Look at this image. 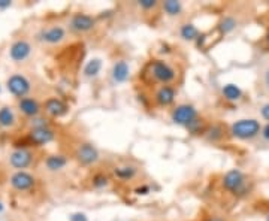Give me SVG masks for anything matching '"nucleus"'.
Masks as SVG:
<instances>
[{"instance_id": "7", "label": "nucleus", "mask_w": 269, "mask_h": 221, "mask_svg": "<svg viewBox=\"0 0 269 221\" xmlns=\"http://www.w3.org/2000/svg\"><path fill=\"white\" fill-rule=\"evenodd\" d=\"M75 160L83 166H94L99 163L101 154L99 150L90 142H83L75 150Z\"/></svg>"}, {"instance_id": "35", "label": "nucleus", "mask_w": 269, "mask_h": 221, "mask_svg": "<svg viewBox=\"0 0 269 221\" xmlns=\"http://www.w3.org/2000/svg\"><path fill=\"white\" fill-rule=\"evenodd\" d=\"M12 5L11 0H0V9H8Z\"/></svg>"}, {"instance_id": "36", "label": "nucleus", "mask_w": 269, "mask_h": 221, "mask_svg": "<svg viewBox=\"0 0 269 221\" xmlns=\"http://www.w3.org/2000/svg\"><path fill=\"white\" fill-rule=\"evenodd\" d=\"M266 42H268V45H269V30H268V33H266Z\"/></svg>"}, {"instance_id": "29", "label": "nucleus", "mask_w": 269, "mask_h": 221, "mask_svg": "<svg viewBox=\"0 0 269 221\" xmlns=\"http://www.w3.org/2000/svg\"><path fill=\"white\" fill-rule=\"evenodd\" d=\"M69 221H88L87 215L83 214V212H75V214H72Z\"/></svg>"}, {"instance_id": "3", "label": "nucleus", "mask_w": 269, "mask_h": 221, "mask_svg": "<svg viewBox=\"0 0 269 221\" xmlns=\"http://www.w3.org/2000/svg\"><path fill=\"white\" fill-rule=\"evenodd\" d=\"M262 132L260 121L254 118H242L235 121L229 127V135L238 141H251Z\"/></svg>"}, {"instance_id": "10", "label": "nucleus", "mask_w": 269, "mask_h": 221, "mask_svg": "<svg viewBox=\"0 0 269 221\" xmlns=\"http://www.w3.org/2000/svg\"><path fill=\"white\" fill-rule=\"evenodd\" d=\"M9 181L12 188H15L17 191H27L33 188L36 184V178L26 170H17Z\"/></svg>"}, {"instance_id": "19", "label": "nucleus", "mask_w": 269, "mask_h": 221, "mask_svg": "<svg viewBox=\"0 0 269 221\" xmlns=\"http://www.w3.org/2000/svg\"><path fill=\"white\" fill-rule=\"evenodd\" d=\"M204 138L208 142H212V143L222 142L226 138V127L223 124H220V122H215V124H209V127L205 132Z\"/></svg>"}, {"instance_id": "31", "label": "nucleus", "mask_w": 269, "mask_h": 221, "mask_svg": "<svg viewBox=\"0 0 269 221\" xmlns=\"http://www.w3.org/2000/svg\"><path fill=\"white\" fill-rule=\"evenodd\" d=\"M260 115H262L263 120H266V121L269 122V102L265 103V105L260 108Z\"/></svg>"}, {"instance_id": "26", "label": "nucleus", "mask_w": 269, "mask_h": 221, "mask_svg": "<svg viewBox=\"0 0 269 221\" xmlns=\"http://www.w3.org/2000/svg\"><path fill=\"white\" fill-rule=\"evenodd\" d=\"M236 27H238V21H236V18L232 17V15L223 17L222 20H220V22L217 24V29H218V32L222 33V35H229V33H232Z\"/></svg>"}, {"instance_id": "22", "label": "nucleus", "mask_w": 269, "mask_h": 221, "mask_svg": "<svg viewBox=\"0 0 269 221\" xmlns=\"http://www.w3.org/2000/svg\"><path fill=\"white\" fill-rule=\"evenodd\" d=\"M102 67H103L102 60L97 59V57H94V59H91V60H88V61L85 63L84 70H83V75H84L85 78H88V80H93V78H96V77H99V73H101Z\"/></svg>"}, {"instance_id": "18", "label": "nucleus", "mask_w": 269, "mask_h": 221, "mask_svg": "<svg viewBox=\"0 0 269 221\" xmlns=\"http://www.w3.org/2000/svg\"><path fill=\"white\" fill-rule=\"evenodd\" d=\"M178 35H180V38L183 40H187V42H194V40H198L202 36L201 30L196 26H194L193 22H184V24H181L180 29H178Z\"/></svg>"}, {"instance_id": "20", "label": "nucleus", "mask_w": 269, "mask_h": 221, "mask_svg": "<svg viewBox=\"0 0 269 221\" xmlns=\"http://www.w3.org/2000/svg\"><path fill=\"white\" fill-rule=\"evenodd\" d=\"M160 6H162L163 12L170 18L181 17L184 12V5L181 2H178V0H165V2H162Z\"/></svg>"}, {"instance_id": "32", "label": "nucleus", "mask_w": 269, "mask_h": 221, "mask_svg": "<svg viewBox=\"0 0 269 221\" xmlns=\"http://www.w3.org/2000/svg\"><path fill=\"white\" fill-rule=\"evenodd\" d=\"M260 136L263 141L269 142V122H266V124L262 127V132H260Z\"/></svg>"}, {"instance_id": "25", "label": "nucleus", "mask_w": 269, "mask_h": 221, "mask_svg": "<svg viewBox=\"0 0 269 221\" xmlns=\"http://www.w3.org/2000/svg\"><path fill=\"white\" fill-rule=\"evenodd\" d=\"M15 114L12 111L11 106H3V108H0V127H3V129H11L15 126Z\"/></svg>"}, {"instance_id": "37", "label": "nucleus", "mask_w": 269, "mask_h": 221, "mask_svg": "<svg viewBox=\"0 0 269 221\" xmlns=\"http://www.w3.org/2000/svg\"><path fill=\"white\" fill-rule=\"evenodd\" d=\"M3 211V205H2V202H0V212Z\"/></svg>"}, {"instance_id": "17", "label": "nucleus", "mask_w": 269, "mask_h": 221, "mask_svg": "<svg viewBox=\"0 0 269 221\" xmlns=\"http://www.w3.org/2000/svg\"><path fill=\"white\" fill-rule=\"evenodd\" d=\"M112 175H114V178H117L120 181H132L138 175V167L132 166V164L115 166L112 169Z\"/></svg>"}, {"instance_id": "2", "label": "nucleus", "mask_w": 269, "mask_h": 221, "mask_svg": "<svg viewBox=\"0 0 269 221\" xmlns=\"http://www.w3.org/2000/svg\"><path fill=\"white\" fill-rule=\"evenodd\" d=\"M248 178L239 169H230L222 178V187L228 193L236 196V198H242V196L248 194L250 185H248Z\"/></svg>"}, {"instance_id": "9", "label": "nucleus", "mask_w": 269, "mask_h": 221, "mask_svg": "<svg viewBox=\"0 0 269 221\" xmlns=\"http://www.w3.org/2000/svg\"><path fill=\"white\" fill-rule=\"evenodd\" d=\"M56 138V133L53 129L50 127H38V129H32L27 136H26V142L27 146H41L45 143H50L53 142Z\"/></svg>"}, {"instance_id": "38", "label": "nucleus", "mask_w": 269, "mask_h": 221, "mask_svg": "<svg viewBox=\"0 0 269 221\" xmlns=\"http://www.w3.org/2000/svg\"><path fill=\"white\" fill-rule=\"evenodd\" d=\"M266 221H269V214H268V217H266Z\"/></svg>"}, {"instance_id": "16", "label": "nucleus", "mask_w": 269, "mask_h": 221, "mask_svg": "<svg viewBox=\"0 0 269 221\" xmlns=\"http://www.w3.org/2000/svg\"><path fill=\"white\" fill-rule=\"evenodd\" d=\"M18 109L21 114H24L26 117L35 118L41 114V105L36 99L33 97H22V99H18Z\"/></svg>"}, {"instance_id": "23", "label": "nucleus", "mask_w": 269, "mask_h": 221, "mask_svg": "<svg viewBox=\"0 0 269 221\" xmlns=\"http://www.w3.org/2000/svg\"><path fill=\"white\" fill-rule=\"evenodd\" d=\"M222 96H223L225 100L235 103V102H239L242 99V90L235 84H226L222 88Z\"/></svg>"}, {"instance_id": "24", "label": "nucleus", "mask_w": 269, "mask_h": 221, "mask_svg": "<svg viewBox=\"0 0 269 221\" xmlns=\"http://www.w3.org/2000/svg\"><path fill=\"white\" fill-rule=\"evenodd\" d=\"M208 127H209L208 122H207L202 117H199V118L194 120L193 122H190V124L186 127V130H187L190 135H193V136H204L205 132L208 130Z\"/></svg>"}, {"instance_id": "11", "label": "nucleus", "mask_w": 269, "mask_h": 221, "mask_svg": "<svg viewBox=\"0 0 269 221\" xmlns=\"http://www.w3.org/2000/svg\"><path fill=\"white\" fill-rule=\"evenodd\" d=\"M30 54H32V45L26 39L15 40L9 48V57L17 63L27 60L30 57Z\"/></svg>"}, {"instance_id": "14", "label": "nucleus", "mask_w": 269, "mask_h": 221, "mask_svg": "<svg viewBox=\"0 0 269 221\" xmlns=\"http://www.w3.org/2000/svg\"><path fill=\"white\" fill-rule=\"evenodd\" d=\"M111 78L115 84H123L130 78V66L124 59H118L112 63Z\"/></svg>"}, {"instance_id": "28", "label": "nucleus", "mask_w": 269, "mask_h": 221, "mask_svg": "<svg viewBox=\"0 0 269 221\" xmlns=\"http://www.w3.org/2000/svg\"><path fill=\"white\" fill-rule=\"evenodd\" d=\"M138 6H139V9L144 11V12H151V11H154L156 8H159L160 3L157 2V0H139V2H138Z\"/></svg>"}, {"instance_id": "5", "label": "nucleus", "mask_w": 269, "mask_h": 221, "mask_svg": "<svg viewBox=\"0 0 269 221\" xmlns=\"http://www.w3.org/2000/svg\"><path fill=\"white\" fill-rule=\"evenodd\" d=\"M196 118H199V111L196 106H193L190 103H181L172 108L170 111V120L174 124L187 127L190 122H193Z\"/></svg>"}, {"instance_id": "27", "label": "nucleus", "mask_w": 269, "mask_h": 221, "mask_svg": "<svg viewBox=\"0 0 269 221\" xmlns=\"http://www.w3.org/2000/svg\"><path fill=\"white\" fill-rule=\"evenodd\" d=\"M109 184H111V178L106 174H103V172H96V174L91 177V185L96 190L106 188Z\"/></svg>"}, {"instance_id": "15", "label": "nucleus", "mask_w": 269, "mask_h": 221, "mask_svg": "<svg viewBox=\"0 0 269 221\" xmlns=\"http://www.w3.org/2000/svg\"><path fill=\"white\" fill-rule=\"evenodd\" d=\"M33 161V153L29 151V150H15L11 153L9 156V163L12 167L18 169V170H22L26 169L32 164Z\"/></svg>"}, {"instance_id": "1", "label": "nucleus", "mask_w": 269, "mask_h": 221, "mask_svg": "<svg viewBox=\"0 0 269 221\" xmlns=\"http://www.w3.org/2000/svg\"><path fill=\"white\" fill-rule=\"evenodd\" d=\"M180 77V70L175 64L165 59H153L145 64L142 70V78L145 82L157 85H175Z\"/></svg>"}, {"instance_id": "39", "label": "nucleus", "mask_w": 269, "mask_h": 221, "mask_svg": "<svg viewBox=\"0 0 269 221\" xmlns=\"http://www.w3.org/2000/svg\"><path fill=\"white\" fill-rule=\"evenodd\" d=\"M0 91H2V85H0Z\"/></svg>"}, {"instance_id": "34", "label": "nucleus", "mask_w": 269, "mask_h": 221, "mask_svg": "<svg viewBox=\"0 0 269 221\" xmlns=\"http://www.w3.org/2000/svg\"><path fill=\"white\" fill-rule=\"evenodd\" d=\"M263 82H265V87H266V90L269 91V67L265 70V75H263Z\"/></svg>"}, {"instance_id": "13", "label": "nucleus", "mask_w": 269, "mask_h": 221, "mask_svg": "<svg viewBox=\"0 0 269 221\" xmlns=\"http://www.w3.org/2000/svg\"><path fill=\"white\" fill-rule=\"evenodd\" d=\"M64 38H66V29L62 26H51V27L42 29L41 33L38 35L39 40L51 45L60 43L62 40H64Z\"/></svg>"}, {"instance_id": "33", "label": "nucleus", "mask_w": 269, "mask_h": 221, "mask_svg": "<svg viewBox=\"0 0 269 221\" xmlns=\"http://www.w3.org/2000/svg\"><path fill=\"white\" fill-rule=\"evenodd\" d=\"M205 221H228L225 217H220V215H211V217H207Z\"/></svg>"}, {"instance_id": "12", "label": "nucleus", "mask_w": 269, "mask_h": 221, "mask_svg": "<svg viewBox=\"0 0 269 221\" xmlns=\"http://www.w3.org/2000/svg\"><path fill=\"white\" fill-rule=\"evenodd\" d=\"M43 111L53 118H62L69 112V105L59 97H50L43 103Z\"/></svg>"}, {"instance_id": "21", "label": "nucleus", "mask_w": 269, "mask_h": 221, "mask_svg": "<svg viewBox=\"0 0 269 221\" xmlns=\"http://www.w3.org/2000/svg\"><path fill=\"white\" fill-rule=\"evenodd\" d=\"M45 166L51 172H59L67 166V157L63 154H51L45 159Z\"/></svg>"}, {"instance_id": "6", "label": "nucleus", "mask_w": 269, "mask_h": 221, "mask_svg": "<svg viewBox=\"0 0 269 221\" xmlns=\"http://www.w3.org/2000/svg\"><path fill=\"white\" fill-rule=\"evenodd\" d=\"M97 26V20L93 15L84 14V12H77L73 14L69 20V29L73 33H88L91 30H94Z\"/></svg>"}, {"instance_id": "8", "label": "nucleus", "mask_w": 269, "mask_h": 221, "mask_svg": "<svg viewBox=\"0 0 269 221\" xmlns=\"http://www.w3.org/2000/svg\"><path fill=\"white\" fill-rule=\"evenodd\" d=\"M6 88L12 96L18 97V99H22V97H27V94L30 93L32 84L26 77L21 75V73H14L6 81Z\"/></svg>"}, {"instance_id": "30", "label": "nucleus", "mask_w": 269, "mask_h": 221, "mask_svg": "<svg viewBox=\"0 0 269 221\" xmlns=\"http://www.w3.org/2000/svg\"><path fill=\"white\" fill-rule=\"evenodd\" d=\"M151 191V188H150V185H139L136 190H135V193L138 194V196H145V194H148Z\"/></svg>"}, {"instance_id": "4", "label": "nucleus", "mask_w": 269, "mask_h": 221, "mask_svg": "<svg viewBox=\"0 0 269 221\" xmlns=\"http://www.w3.org/2000/svg\"><path fill=\"white\" fill-rule=\"evenodd\" d=\"M178 96V88L175 85H157L153 90L151 102L156 108H170L174 106Z\"/></svg>"}]
</instances>
